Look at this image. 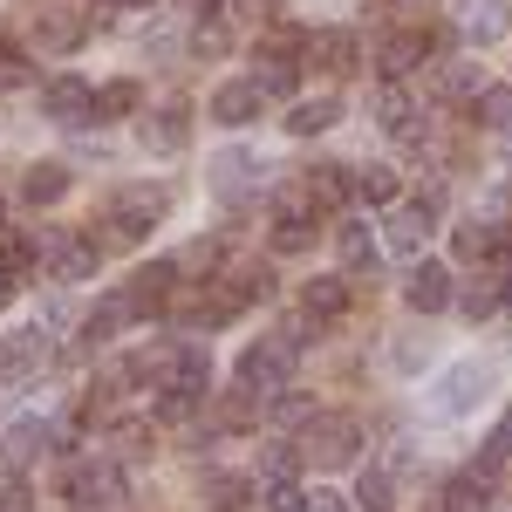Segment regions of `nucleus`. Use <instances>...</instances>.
Instances as JSON below:
<instances>
[{
	"label": "nucleus",
	"instance_id": "1",
	"mask_svg": "<svg viewBox=\"0 0 512 512\" xmlns=\"http://www.w3.org/2000/svg\"><path fill=\"white\" fill-rule=\"evenodd\" d=\"M294 362H301V328H287V335H260L253 349L239 355V383L253 396H280L294 383Z\"/></svg>",
	"mask_w": 512,
	"mask_h": 512
},
{
	"label": "nucleus",
	"instance_id": "2",
	"mask_svg": "<svg viewBox=\"0 0 512 512\" xmlns=\"http://www.w3.org/2000/svg\"><path fill=\"white\" fill-rule=\"evenodd\" d=\"M492 396V362H451L431 390V417H472Z\"/></svg>",
	"mask_w": 512,
	"mask_h": 512
},
{
	"label": "nucleus",
	"instance_id": "3",
	"mask_svg": "<svg viewBox=\"0 0 512 512\" xmlns=\"http://www.w3.org/2000/svg\"><path fill=\"white\" fill-rule=\"evenodd\" d=\"M164 212H171V192H164V185H123V192L110 198V219H117L110 239H123V246L144 239L151 226H164Z\"/></svg>",
	"mask_w": 512,
	"mask_h": 512
},
{
	"label": "nucleus",
	"instance_id": "4",
	"mask_svg": "<svg viewBox=\"0 0 512 512\" xmlns=\"http://www.w3.org/2000/svg\"><path fill=\"white\" fill-rule=\"evenodd\" d=\"M308 458H315L321 472H342L362 458V431H355V417H315L308 424Z\"/></svg>",
	"mask_w": 512,
	"mask_h": 512
},
{
	"label": "nucleus",
	"instance_id": "5",
	"mask_svg": "<svg viewBox=\"0 0 512 512\" xmlns=\"http://www.w3.org/2000/svg\"><path fill=\"white\" fill-rule=\"evenodd\" d=\"M267 178H274V164L260 151H219L212 158V192L219 198H246V192H260Z\"/></svg>",
	"mask_w": 512,
	"mask_h": 512
},
{
	"label": "nucleus",
	"instance_id": "6",
	"mask_svg": "<svg viewBox=\"0 0 512 512\" xmlns=\"http://www.w3.org/2000/svg\"><path fill=\"white\" fill-rule=\"evenodd\" d=\"M451 14H458V35L472 41V48H492V41L512 35V7L506 0H451Z\"/></svg>",
	"mask_w": 512,
	"mask_h": 512
},
{
	"label": "nucleus",
	"instance_id": "7",
	"mask_svg": "<svg viewBox=\"0 0 512 512\" xmlns=\"http://www.w3.org/2000/svg\"><path fill=\"white\" fill-rule=\"evenodd\" d=\"M185 137H192V103H164L144 117V151H158V158H178Z\"/></svg>",
	"mask_w": 512,
	"mask_h": 512
},
{
	"label": "nucleus",
	"instance_id": "8",
	"mask_svg": "<svg viewBox=\"0 0 512 512\" xmlns=\"http://www.w3.org/2000/svg\"><path fill=\"white\" fill-rule=\"evenodd\" d=\"M164 390H185V396H205V383H212V355L198 349V342H185V349L164 355Z\"/></svg>",
	"mask_w": 512,
	"mask_h": 512
},
{
	"label": "nucleus",
	"instance_id": "9",
	"mask_svg": "<svg viewBox=\"0 0 512 512\" xmlns=\"http://www.w3.org/2000/svg\"><path fill=\"white\" fill-rule=\"evenodd\" d=\"M69 499H76L82 512L117 506V499H123V472H117V465H76V478H69Z\"/></svg>",
	"mask_w": 512,
	"mask_h": 512
},
{
	"label": "nucleus",
	"instance_id": "10",
	"mask_svg": "<svg viewBox=\"0 0 512 512\" xmlns=\"http://www.w3.org/2000/svg\"><path fill=\"white\" fill-rule=\"evenodd\" d=\"M48 444H55V431H48L41 417H21L14 431L0 437V465H7V472H28V465H35Z\"/></svg>",
	"mask_w": 512,
	"mask_h": 512
},
{
	"label": "nucleus",
	"instance_id": "11",
	"mask_svg": "<svg viewBox=\"0 0 512 512\" xmlns=\"http://www.w3.org/2000/svg\"><path fill=\"white\" fill-rule=\"evenodd\" d=\"M41 253H48V267H55V280H89V274H96V239L48 233V239H41Z\"/></svg>",
	"mask_w": 512,
	"mask_h": 512
},
{
	"label": "nucleus",
	"instance_id": "12",
	"mask_svg": "<svg viewBox=\"0 0 512 512\" xmlns=\"http://www.w3.org/2000/svg\"><path fill=\"white\" fill-rule=\"evenodd\" d=\"M403 301L417 308V315H437L444 301H451V267H437V260H417L410 280H403Z\"/></svg>",
	"mask_w": 512,
	"mask_h": 512
},
{
	"label": "nucleus",
	"instance_id": "13",
	"mask_svg": "<svg viewBox=\"0 0 512 512\" xmlns=\"http://www.w3.org/2000/svg\"><path fill=\"white\" fill-rule=\"evenodd\" d=\"M41 110H48L55 123H82L89 110H96V89H89L82 76H55L48 89H41Z\"/></svg>",
	"mask_w": 512,
	"mask_h": 512
},
{
	"label": "nucleus",
	"instance_id": "14",
	"mask_svg": "<svg viewBox=\"0 0 512 512\" xmlns=\"http://www.w3.org/2000/svg\"><path fill=\"white\" fill-rule=\"evenodd\" d=\"M260 103H267V96H260V82H253V76H239V82H226V89L212 96V117L226 123V130H239V123H253V117H260Z\"/></svg>",
	"mask_w": 512,
	"mask_h": 512
},
{
	"label": "nucleus",
	"instance_id": "15",
	"mask_svg": "<svg viewBox=\"0 0 512 512\" xmlns=\"http://www.w3.org/2000/svg\"><path fill=\"white\" fill-rule=\"evenodd\" d=\"M431 212H417V205H410V212H396L390 219V253L396 260H410V267H417V260H424V239H431Z\"/></svg>",
	"mask_w": 512,
	"mask_h": 512
},
{
	"label": "nucleus",
	"instance_id": "16",
	"mask_svg": "<svg viewBox=\"0 0 512 512\" xmlns=\"http://www.w3.org/2000/svg\"><path fill=\"white\" fill-rule=\"evenodd\" d=\"M137 315V294H103L96 301V315L82 321V342H110V335H123V321Z\"/></svg>",
	"mask_w": 512,
	"mask_h": 512
},
{
	"label": "nucleus",
	"instance_id": "17",
	"mask_svg": "<svg viewBox=\"0 0 512 512\" xmlns=\"http://www.w3.org/2000/svg\"><path fill=\"white\" fill-rule=\"evenodd\" d=\"M424 55H431V41L417 35V28H403V35H390L383 41V55H376V69H383V76H410V69H417V62H424Z\"/></svg>",
	"mask_w": 512,
	"mask_h": 512
},
{
	"label": "nucleus",
	"instance_id": "18",
	"mask_svg": "<svg viewBox=\"0 0 512 512\" xmlns=\"http://www.w3.org/2000/svg\"><path fill=\"white\" fill-rule=\"evenodd\" d=\"M301 308H308V321H335L342 308H349L342 274H315V280H308V294H301Z\"/></svg>",
	"mask_w": 512,
	"mask_h": 512
},
{
	"label": "nucleus",
	"instance_id": "19",
	"mask_svg": "<svg viewBox=\"0 0 512 512\" xmlns=\"http://www.w3.org/2000/svg\"><path fill=\"white\" fill-rule=\"evenodd\" d=\"M492 506V472H465V478H451V485H444V512H485Z\"/></svg>",
	"mask_w": 512,
	"mask_h": 512
},
{
	"label": "nucleus",
	"instance_id": "20",
	"mask_svg": "<svg viewBox=\"0 0 512 512\" xmlns=\"http://www.w3.org/2000/svg\"><path fill=\"white\" fill-rule=\"evenodd\" d=\"M335 117H342V103H335V96H315V103L287 110V130H294V137H321V130H335Z\"/></svg>",
	"mask_w": 512,
	"mask_h": 512
},
{
	"label": "nucleus",
	"instance_id": "21",
	"mask_svg": "<svg viewBox=\"0 0 512 512\" xmlns=\"http://www.w3.org/2000/svg\"><path fill=\"white\" fill-rule=\"evenodd\" d=\"M205 506H212V512H246V506H253V485L233 478V472H212V478H205Z\"/></svg>",
	"mask_w": 512,
	"mask_h": 512
},
{
	"label": "nucleus",
	"instance_id": "22",
	"mask_svg": "<svg viewBox=\"0 0 512 512\" xmlns=\"http://www.w3.org/2000/svg\"><path fill=\"white\" fill-rule=\"evenodd\" d=\"M62 192H69V164H35V171H28V185H21L28 205H55Z\"/></svg>",
	"mask_w": 512,
	"mask_h": 512
},
{
	"label": "nucleus",
	"instance_id": "23",
	"mask_svg": "<svg viewBox=\"0 0 512 512\" xmlns=\"http://www.w3.org/2000/svg\"><path fill=\"white\" fill-rule=\"evenodd\" d=\"M253 82H260V96H294V55H287V48H274V55H260V69H253Z\"/></svg>",
	"mask_w": 512,
	"mask_h": 512
},
{
	"label": "nucleus",
	"instance_id": "24",
	"mask_svg": "<svg viewBox=\"0 0 512 512\" xmlns=\"http://www.w3.org/2000/svg\"><path fill=\"white\" fill-rule=\"evenodd\" d=\"M355 506H362V512H396V485H390L383 465H369V472L355 478Z\"/></svg>",
	"mask_w": 512,
	"mask_h": 512
},
{
	"label": "nucleus",
	"instance_id": "25",
	"mask_svg": "<svg viewBox=\"0 0 512 512\" xmlns=\"http://www.w3.org/2000/svg\"><path fill=\"white\" fill-rule=\"evenodd\" d=\"M76 41H82V21H69V14H48V21H41V35H35V48H41V55H69Z\"/></svg>",
	"mask_w": 512,
	"mask_h": 512
},
{
	"label": "nucleus",
	"instance_id": "26",
	"mask_svg": "<svg viewBox=\"0 0 512 512\" xmlns=\"http://www.w3.org/2000/svg\"><path fill=\"white\" fill-rule=\"evenodd\" d=\"M349 192H355V178L342 171V164H315V178H308V198H321V205H342Z\"/></svg>",
	"mask_w": 512,
	"mask_h": 512
},
{
	"label": "nucleus",
	"instance_id": "27",
	"mask_svg": "<svg viewBox=\"0 0 512 512\" xmlns=\"http://www.w3.org/2000/svg\"><path fill=\"white\" fill-rule=\"evenodd\" d=\"M485 76H478V62H444L437 69V96H478Z\"/></svg>",
	"mask_w": 512,
	"mask_h": 512
},
{
	"label": "nucleus",
	"instance_id": "28",
	"mask_svg": "<svg viewBox=\"0 0 512 512\" xmlns=\"http://www.w3.org/2000/svg\"><path fill=\"white\" fill-rule=\"evenodd\" d=\"M417 117V103H410V96H403V89H396V82H383V96H376V123H383V130H403V123Z\"/></svg>",
	"mask_w": 512,
	"mask_h": 512
},
{
	"label": "nucleus",
	"instance_id": "29",
	"mask_svg": "<svg viewBox=\"0 0 512 512\" xmlns=\"http://www.w3.org/2000/svg\"><path fill=\"white\" fill-rule=\"evenodd\" d=\"M355 198H369V205H390V198H396V171H390V164H369V171H355Z\"/></svg>",
	"mask_w": 512,
	"mask_h": 512
},
{
	"label": "nucleus",
	"instance_id": "30",
	"mask_svg": "<svg viewBox=\"0 0 512 512\" xmlns=\"http://www.w3.org/2000/svg\"><path fill=\"white\" fill-rule=\"evenodd\" d=\"M342 267H349V274L376 267V239L362 233V226H342Z\"/></svg>",
	"mask_w": 512,
	"mask_h": 512
},
{
	"label": "nucleus",
	"instance_id": "31",
	"mask_svg": "<svg viewBox=\"0 0 512 512\" xmlns=\"http://www.w3.org/2000/svg\"><path fill=\"white\" fill-rule=\"evenodd\" d=\"M478 123L485 130H512V89H478Z\"/></svg>",
	"mask_w": 512,
	"mask_h": 512
},
{
	"label": "nucleus",
	"instance_id": "32",
	"mask_svg": "<svg viewBox=\"0 0 512 512\" xmlns=\"http://www.w3.org/2000/svg\"><path fill=\"white\" fill-rule=\"evenodd\" d=\"M137 110V82H103L96 89V117H130Z\"/></svg>",
	"mask_w": 512,
	"mask_h": 512
},
{
	"label": "nucleus",
	"instance_id": "33",
	"mask_svg": "<svg viewBox=\"0 0 512 512\" xmlns=\"http://www.w3.org/2000/svg\"><path fill=\"white\" fill-rule=\"evenodd\" d=\"M321 62H328L335 76H349V69H355V35H349V28H335V35H321Z\"/></svg>",
	"mask_w": 512,
	"mask_h": 512
},
{
	"label": "nucleus",
	"instance_id": "34",
	"mask_svg": "<svg viewBox=\"0 0 512 512\" xmlns=\"http://www.w3.org/2000/svg\"><path fill=\"white\" fill-rule=\"evenodd\" d=\"M506 458H512V410H506V417H499V431L485 437V451H478V472H499Z\"/></svg>",
	"mask_w": 512,
	"mask_h": 512
},
{
	"label": "nucleus",
	"instance_id": "35",
	"mask_svg": "<svg viewBox=\"0 0 512 512\" xmlns=\"http://www.w3.org/2000/svg\"><path fill=\"white\" fill-rule=\"evenodd\" d=\"M260 492H267V512H308V492L294 478H267Z\"/></svg>",
	"mask_w": 512,
	"mask_h": 512
},
{
	"label": "nucleus",
	"instance_id": "36",
	"mask_svg": "<svg viewBox=\"0 0 512 512\" xmlns=\"http://www.w3.org/2000/svg\"><path fill=\"white\" fill-rule=\"evenodd\" d=\"M315 246V226L308 219H280L274 226V253H308Z\"/></svg>",
	"mask_w": 512,
	"mask_h": 512
},
{
	"label": "nucleus",
	"instance_id": "37",
	"mask_svg": "<svg viewBox=\"0 0 512 512\" xmlns=\"http://www.w3.org/2000/svg\"><path fill=\"white\" fill-rule=\"evenodd\" d=\"M21 82H35V62L21 48H0V89H21Z\"/></svg>",
	"mask_w": 512,
	"mask_h": 512
},
{
	"label": "nucleus",
	"instance_id": "38",
	"mask_svg": "<svg viewBox=\"0 0 512 512\" xmlns=\"http://www.w3.org/2000/svg\"><path fill=\"white\" fill-rule=\"evenodd\" d=\"M192 55H198V62H212V55H226V21H198V35H192Z\"/></svg>",
	"mask_w": 512,
	"mask_h": 512
},
{
	"label": "nucleus",
	"instance_id": "39",
	"mask_svg": "<svg viewBox=\"0 0 512 512\" xmlns=\"http://www.w3.org/2000/svg\"><path fill=\"white\" fill-rule=\"evenodd\" d=\"M0 512H35V492L21 485V472H7V478H0Z\"/></svg>",
	"mask_w": 512,
	"mask_h": 512
},
{
	"label": "nucleus",
	"instance_id": "40",
	"mask_svg": "<svg viewBox=\"0 0 512 512\" xmlns=\"http://www.w3.org/2000/svg\"><path fill=\"white\" fill-rule=\"evenodd\" d=\"M192 403H198V396L164 390V396H158V424H185V417H192Z\"/></svg>",
	"mask_w": 512,
	"mask_h": 512
},
{
	"label": "nucleus",
	"instance_id": "41",
	"mask_svg": "<svg viewBox=\"0 0 512 512\" xmlns=\"http://www.w3.org/2000/svg\"><path fill=\"white\" fill-rule=\"evenodd\" d=\"M274 424H315V403H308V396H280Z\"/></svg>",
	"mask_w": 512,
	"mask_h": 512
},
{
	"label": "nucleus",
	"instance_id": "42",
	"mask_svg": "<svg viewBox=\"0 0 512 512\" xmlns=\"http://www.w3.org/2000/svg\"><path fill=\"white\" fill-rule=\"evenodd\" d=\"M294 465H301L294 444H267V478H294Z\"/></svg>",
	"mask_w": 512,
	"mask_h": 512
},
{
	"label": "nucleus",
	"instance_id": "43",
	"mask_svg": "<svg viewBox=\"0 0 512 512\" xmlns=\"http://www.w3.org/2000/svg\"><path fill=\"white\" fill-rule=\"evenodd\" d=\"M123 451H130V458H144V451H151V431H144V424H123Z\"/></svg>",
	"mask_w": 512,
	"mask_h": 512
},
{
	"label": "nucleus",
	"instance_id": "44",
	"mask_svg": "<svg viewBox=\"0 0 512 512\" xmlns=\"http://www.w3.org/2000/svg\"><path fill=\"white\" fill-rule=\"evenodd\" d=\"M308 512H349L342 492H308Z\"/></svg>",
	"mask_w": 512,
	"mask_h": 512
},
{
	"label": "nucleus",
	"instance_id": "45",
	"mask_svg": "<svg viewBox=\"0 0 512 512\" xmlns=\"http://www.w3.org/2000/svg\"><path fill=\"white\" fill-rule=\"evenodd\" d=\"M465 308L472 315H492V287H465Z\"/></svg>",
	"mask_w": 512,
	"mask_h": 512
},
{
	"label": "nucleus",
	"instance_id": "46",
	"mask_svg": "<svg viewBox=\"0 0 512 512\" xmlns=\"http://www.w3.org/2000/svg\"><path fill=\"white\" fill-rule=\"evenodd\" d=\"M7 294H14V274H7V267H0V301H7Z\"/></svg>",
	"mask_w": 512,
	"mask_h": 512
},
{
	"label": "nucleus",
	"instance_id": "47",
	"mask_svg": "<svg viewBox=\"0 0 512 512\" xmlns=\"http://www.w3.org/2000/svg\"><path fill=\"white\" fill-rule=\"evenodd\" d=\"M117 7H130V14H137V7H158V0H117Z\"/></svg>",
	"mask_w": 512,
	"mask_h": 512
},
{
	"label": "nucleus",
	"instance_id": "48",
	"mask_svg": "<svg viewBox=\"0 0 512 512\" xmlns=\"http://www.w3.org/2000/svg\"><path fill=\"white\" fill-rule=\"evenodd\" d=\"M506 315H512V274H506Z\"/></svg>",
	"mask_w": 512,
	"mask_h": 512
},
{
	"label": "nucleus",
	"instance_id": "49",
	"mask_svg": "<svg viewBox=\"0 0 512 512\" xmlns=\"http://www.w3.org/2000/svg\"><path fill=\"white\" fill-rule=\"evenodd\" d=\"M396 7H424V0H396Z\"/></svg>",
	"mask_w": 512,
	"mask_h": 512
}]
</instances>
